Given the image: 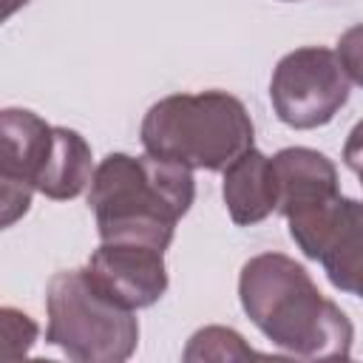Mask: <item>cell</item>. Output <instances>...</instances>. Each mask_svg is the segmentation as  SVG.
<instances>
[{"label": "cell", "mask_w": 363, "mask_h": 363, "mask_svg": "<svg viewBox=\"0 0 363 363\" xmlns=\"http://www.w3.org/2000/svg\"><path fill=\"white\" fill-rule=\"evenodd\" d=\"M238 301L261 335L303 360L349 357L352 320L329 301L303 264L284 252L252 255L238 275Z\"/></svg>", "instance_id": "6da1fadb"}, {"label": "cell", "mask_w": 363, "mask_h": 363, "mask_svg": "<svg viewBox=\"0 0 363 363\" xmlns=\"http://www.w3.org/2000/svg\"><path fill=\"white\" fill-rule=\"evenodd\" d=\"M193 199V170L153 153H108L88 187L99 241H133L156 250L170 247Z\"/></svg>", "instance_id": "7a4b0ae2"}, {"label": "cell", "mask_w": 363, "mask_h": 363, "mask_svg": "<svg viewBox=\"0 0 363 363\" xmlns=\"http://www.w3.org/2000/svg\"><path fill=\"white\" fill-rule=\"evenodd\" d=\"M145 153L179 162L190 170H224L255 139L244 102L227 91L170 94L153 102L142 119Z\"/></svg>", "instance_id": "3957f363"}, {"label": "cell", "mask_w": 363, "mask_h": 363, "mask_svg": "<svg viewBox=\"0 0 363 363\" xmlns=\"http://www.w3.org/2000/svg\"><path fill=\"white\" fill-rule=\"evenodd\" d=\"M45 343L77 363H122L139 346L133 309L111 301L82 269H62L45 289Z\"/></svg>", "instance_id": "277c9868"}, {"label": "cell", "mask_w": 363, "mask_h": 363, "mask_svg": "<svg viewBox=\"0 0 363 363\" xmlns=\"http://www.w3.org/2000/svg\"><path fill=\"white\" fill-rule=\"evenodd\" d=\"M349 77L332 48L303 45L284 54L269 79L275 116L295 130H312L335 119L349 102Z\"/></svg>", "instance_id": "5b68a950"}, {"label": "cell", "mask_w": 363, "mask_h": 363, "mask_svg": "<svg viewBox=\"0 0 363 363\" xmlns=\"http://www.w3.org/2000/svg\"><path fill=\"white\" fill-rule=\"evenodd\" d=\"M269 159L278 182V213L286 218L298 250L318 261L323 233L340 201L337 167L315 147H284Z\"/></svg>", "instance_id": "8992f818"}, {"label": "cell", "mask_w": 363, "mask_h": 363, "mask_svg": "<svg viewBox=\"0 0 363 363\" xmlns=\"http://www.w3.org/2000/svg\"><path fill=\"white\" fill-rule=\"evenodd\" d=\"M54 125L26 108L0 113V210L3 227H11L28 213L31 196L48 162Z\"/></svg>", "instance_id": "52a82bcc"}, {"label": "cell", "mask_w": 363, "mask_h": 363, "mask_svg": "<svg viewBox=\"0 0 363 363\" xmlns=\"http://www.w3.org/2000/svg\"><path fill=\"white\" fill-rule=\"evenodd\" d=\"M88 278L119 306L147 309L167 289L164 250L133 241H99L85 264Z\"/></svg>", "instance_id": "ba28073f"}, {"label": "cell", "mask_w": 363, "mask_h": 363, "mask_svg": "<svg viewBox=\"0 0 363 363\" xmlns=\"http://www.w3.org/2000/svg\"><path fill=\"white\" fill-rule=\"evenodd\" d=\"M318 261L335 289L363 298V201L340 196Z\"/></svg>", "instance_id": "9c48e42d"}, {"label": "cell", "mask_w": 363, "mask_h": 363, "mask_svg": "<svg viewBox=\"0 0 363 363\" xmlns=\"http://www.w3.org/2000/svg\"><path fill=\"white\" fill-rule=\"evenodd\" d=\"M221 196L230 218L238 227H252L278 210V182L272 159L258 147H250L224 170Z\"/></svg>", "instance_id": "30bf717a"}, {"label": "cell", "mask_w": 363, "mask_h": 363, "mask_svg": "<svg viewBox=\"0 0 363 363\" xmlns=\"http://www.w3.org/2000/svg\"><path fill=\"white\" fill-rule=\"evenodd\" d=\"M94 170L96 167H94L91 145L82 139V133L54 125L51 153H48V162L37 182V193H43L45 199H54V201L77 199L85 187H91Z\"/></svg>", "instance_id": "8fae6325"}, {"label": "cell", "mask_w": 363, "mask_h": 363, "mask_svg": "<svg viewBox=\"0 0 363 363\" xmlns=\"http://www.w3.org/2000/svg\"><path fill=\"white\" fill-rule=\"evenodd\" d=\"M252 354H255L252 346H247V340L235 329L204 326L187 340V349L182 357L187 363H193V360H244Z\"/></svg>", "instance_id": "7c38bea8"}, {"label": "cell", "mask_w": 363, "mask_h": 363, "mask_svg": "<svg viewBox=\"0 0 363 363\" xmlns=\"http://www.w3.org/2000/svg\"><path fill=\"white\" fill-rule=\"evenodd\" d=\"M0 337H3V349H0V357L11 360V357H20L26 354L34 340H37V323L14 309V306H3L0 309Z\"/></svg>", "instance_id": "4fadbf2b"}, {"label": "cell", "mask_w": 363, "mask_h": 363, "mask_svg": "<svg viewBox=\"0 0 363 363\" xmlns=\"http://www.w3.org/2000/svg\"><path fill=\"white\" fill-rule=\"evenodd\" d=\"M337 60L349 77V82L363 88V23H354L352 28H346L337 40Z\"/></svg>", "instance_id": "5bb4252c"}, {"label": "cell", "mask_w": 363, "mask_h": 363, "mask_svg": "<svg viewBox=\"0 0 363 363\" xmlns=\"http://www.w3.org/2000/svg\"><path fill=\"white\" fill-rule=\"evenodd\" d=\"M343 164L360 179L363 184V119L354 122V128L349 130L346 136V145H343Z\"/></svg>", "instance_id": "9a60e30c"}, {"label": "cell", "mask_w": 363, "mask_h": 363, "mask_svg": "<svg viewBox=\"0 0 363 363\" xmlns=\"http://www.w3.org/2000/svg\"><path fill=\"white\" fill-rule=\"evenodd\" d=\"M26 3H28V0H3V17L9 20V17H11L17 9H23Z\"/></svg>", "instance_id": "2e32d148"}]
</instances>
